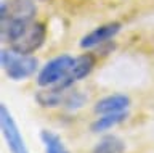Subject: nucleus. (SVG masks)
<instances>
[{
    "mask_svg": "<svg viewBox=\"0 0 154 153\" xmlns=\"http://www.w3.org/2000/svg\"><path fill=\"white\" fill-rule=\"evenodd\" d=\"M45 39H47V26L40 21L11 24L2 34V40L8 42L13 50L27 55H32L34 52H37L45 44Z\"/></svg>",
    "mask_w": 154,
    "mask_h": 153,
    "instance_id": "1",
    "label": "nucleus"
},
{
    "mask_svg": "<svg viewBox=\"0 0 154 153\" xmlns=\"http://www.w3.org/2000/svg\"><path fill=\"white\" fill-rule=\"evenodd\" d=\"M0 61H2L3 71L13 81L27 79L35 74V71L38 69V61L35 56L16 52L11 47L10 49H2Z\"/></svg>",
    "mask_w": 154,
    "mask_h": 153,
    "instance_id": "2",
    "label": "nucleus"
},
{
    "mask_svg": "<svg viewBox=\"0 0 154 153\" xmlns=\"http://www.w3.org/2000/svg\"><path fill=\"white\" fill-rule=\"evenodd\" d=\"M75 58L71 55H60L51 58L48 63L42 66V69L37 74V84L40 87H50V85L60 84L63 79L67 76V73L71 71L72 65H74Z\"/></svg>",
    "mask_w": 154,
    "mask_h": 153,
    "instance_id": "3",
    "label": "nucleus"
},
{
    "mask_svg": "<svg viewBox=\"0 0 154 153\" xmlns=\"http://www.w3.org/2000/svg\"><path fill=\"white\" fill-rule=\"evenodd\" d=\"M35 0H2L0 21H34Z\"/></svg>",
    "mask_w": 154,
    "mask_h": 153,
    "instance_id": "4",
    "label": "nucleus"
},
{
    "mask_svg": "<svg viewBox=\"0 0 154 153\" xmlns=\"http://www.w3.org/2000/svg\"><path fill=\"white\" fill-rule=\"evenodd\" d=\"M0 124H2V132H3L5 140H7L10 151L11 153H29L21 132H19L11 113L5 107V103L0 105Z\"/></svg>",
    "mask_w": 154,
    "mask_h": 153,
    "instance_id": "5",
    "label": "nucleus"
},
{
    "mask_svg": "<svg viewBox=\"0 0 154 153\" xmlns=\"http://www.w3.org/2000/svg\"><path fill=\"white\" fill-rule=\"evenodd\" d=\"M122 29V24L119 21H111L106 24H101L98 27H95L93 31H90L88 34H85L80 39L79 45L84 50H90V49H96L104 44H108L111 39H114L116 36Z\"/></svg>",
    "mask_w": 154,
    "mask_h": 153,
    "instance_id": "6",
    "label": "nucleus"
},
{
    "mask_svg": "<svg viewBox=\"0 0 154 153\" xmlns=\"http://www.w3.org/2000/svg\"><path fill=\"white\" fill-rule=\"evenodd\" d=\"M96 65V56L93 53H82L75 58L74 65H72L71 71L67 73V76L61 81L60 84H56V87H60L63 90H67L74 85L77 81H82L93 71Z\"/></svg>",
    "mask_w": 154,
    "mask_h": 153,
    "instance_id": "7",
    "label": "nucleus"
},
{
    "mask_svg": "<svg viewBox=\"0 0 154 153\" xmlns=\"http://www.w3.org/2000/svg\"><path fill=\"white\" fill-rule=\"evenodd\" d=\"M130 105V98L124 94H112L108 97H103L95 103L93 111L96 114H108V113H119L127 111Z\"/></svg>",
    "mask_w": 154,
    "mask_h": 153,
    "instance_id": "8",
    "label": "nucleus"
},
{
    "mask_svg": "<svg viewBox=\"0 0 154 153\" xmlns=\"http://www.w3.org/2000/svg\"><path fill=\"white\" fill-rule=\"evenodd\" d=\"M66 95V90L56 87V85H50V87L37 90L34 98L42 108H56L60 105H64Z\"/></svg>",
    "mask_w": 154,
    "mask_h": 153,
    "instance_id": "9",
    "label": "nucleus"
},
{
    "mask_svg": "<svg viewBox=\"0 0 154 153\" xmlns=\"http://www.w3.org/2000/svg\"><path fill=\"white\" fill-rule=\"evenodd\" d=\"M128 116L127 111H119V113H108V114H100V118H96L93 123L90 124V131L95 134L109 131L111 127L117 126L122 121H125Z\"/></svg>",
    "mask_w": 154,
    "mask_h": 153,
    "instance_id": "10",
    "label": "nucleus"
},
{
    "mask_svg": "<svg viewBox=\"0 0 154 153\" xmlns=\"http://www.w3.org/2000/svg\"><path fill=\"white\" fill-rule=\"evenodd\" d=\"M90 153H125V143L117 135H104Z\"/></svg>",
    "mask_w": 154,
    "mask_h": 153,
    "instance_id": "11",
    "label": "nucleus"
},
{
    "mask_svg": "<svg viewBox=\"0 0 154 153\" xmlns=\"http://www.w3.org/2000/svg\"><path fill=\"white\" fill-rule=\"evenodd\" d=\"M40 140L43 143V147H45V153H69V150L64 145V142L61 140V137L51 131L42 129Z\"/></svg>",
    "mask_w": 154,
    "mask_h": 153,
    "instance_id": "12",
    "label": "nucleus"
},
{
    "mask_svg": "<svg viewBox=\"0 0 154 153\" xmlns=\"http://www.w3.org/2000/svg\"><path fill=\"white\" fill-rule=\"evenodd\" d=\"M87 95L80 90H72L66 95V100H64V107L67 111H77V110L84 108V105L87 103Z\"/></svg>",
    "mask_w": 154,
    "mask_h": 153,
    "instance_id": "13",
    "label": "nucleus"
},
{
    "mask_svg": "<svg viewBox=\"0 0 154 153\" xmlns=\"http://www.w3.org/2000/svg\"><path fill=\"white\" fill-rule=\"evenodd\" d=\"M37 2H50V0H37Z\"/></svg>",
    "mask_w": 154,
    "mask_h": 153,
    "instance_id": "14",
    "label": "nucleus"
}]
</instances>
